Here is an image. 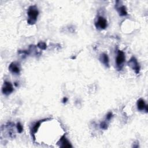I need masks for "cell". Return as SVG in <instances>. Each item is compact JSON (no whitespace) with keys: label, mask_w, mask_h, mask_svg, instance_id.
I'll list each match as a JSON object with an SVG mask.
<instances>
[{"label":"cell","mask_w":148,"mask_h":148,"mask_svg":"<svg viewBox=\"0 0 148 148\" xmlns=\"http://www.w3.org/2000/svg\"><path fill=\"white\" fill-rule=\"evenodd\" d=\"M38 15H39V12L36 7L35 6H30L28 11V23L31 24H34L37 20Z\"/></svg>","instance_id":"1"},{"label":"cell","mask_w":148,"mask_h":148,"mask_svg":"<svg viewBox=\"0 0 148 148\" xmlns=\"http://www.w3.org/2000/svg\"><path fill=\"white\" fill-rule=\"evenodd\" d=\"M128 64H129V65L134 70H135L136 72L137 73L139 72L140 69L139 64L138 63L137 60H136L134 57H132V58L131 59L129 62H128Z\"/></svg>","instance_id":"5"},{"label":"cell","mask_w":148,"mask_h":148,"mask_svg":"<svg viewBox=\"0 0 148 148\" xmlns=\"http://www.w3.org/2000/svg\"><path fill=\"white\" fill-rule=\"evenodd\" d=\"M67 100H68V99L66 97H64V98H63V101L64 103H65V102H66L67 101Z\"/></svg>","instance_id":"16"},{"label":"cell","mask_w":148,"mask_h":148,"mask_svg":"<svg viewBox=\"0 0 148 148\" xmlns=\"http://www.w3.org/2000/svg\"><path fill=\"white\" fill-rule=\"evenodd\" d=\"M60 142L61 144V147H72V145L70 144V142L65 137V136H63L60 139Z\"/></svg>","instance_id":"6"},{"label":"cell","mask_w":148,"mask_h":148,"mask_svg":"<svg viewBox=\"0 0 148 148\" xmlns=\"http://www.w3.org/2000/svg\"><path fill=\"white\" fill-rule=\"evenodd\" d=\"M17 129H18V132L19 133H22V131H23V126L20 123H18V125H17Z\"/></svg>","instance_id":"13"},{"label":"cell","mask_w":148,"mask_h":148,"mask_svg":"<svg viewBox=\"0 0 148 148\" xmlns=\"http://www.w3.org/2000/svg\"><path fill=\"white\" fill-rule=\"evenodd\" d=\"M100 127L102 129H106L107 128V124L105 122H102L101 123V125H100Z\"/></svg>","instance_id":"14"},{"label":"cell","mask_w":148,"mask_h":148,"mask_svg":"<svg viewBox=\"0 0 148 148\" xmlns=\"http://www.w3.org/2000/svg\"><path fill=\"white\" fill-rule=\"evenodd\" d=\"M137 106L138 110L143 111L147 106L145 103V101L142 99H139L137 102Z\"/></svg>","instance_id":"9"},{"label":"cell","mask_w":148,"mask_h":148,"mask_svg":"<svg viewBox=\"0 0 148 148\" xmlns=\"http://www.w3.org/2000/svg\"><path fill=\"white\" fill-rule=\"evenodd\" d=\"M95 26L97 28H100L101 29H105L107 27V21L103 17H99L98 20L95 23Z\"/></svg>","instance_id":"4"},{"label":"cell","mask_w":148,"mask_h":148,"mask_svg":"<svg viewBox=\"0 0 148 148\" xmlns=\"http://www.w3.org/2000/svg\"><path fill=\"white\" fill-rule=\"evenodd\" d=\"M125 60V56L124 52L122 51H119L118 55L116 57V64L118 67H120L123 65V64Z\"/></svg>","instance_id":"3"},{"label":"cell","mask_w":148,"mask_h":148,"mask_svg":"<svg viewBox=\"0 0 148 148\" xmlns=\"http://www.w3.org/2000/svg\"><path fill=\"white\" fill-rule=\"evenodd\" d=\"M118 12L119 15L120 16H126L127 15V12L126 11V9L125 6H121L120 8H118Z\"/></svg>","instance_id":"10"},{"label":"cell","mask_w":148,"mask_h":148,"mask_svg":"<svg viewBox=\"0 0 148 148\" xmlns=\"http://www.w3.org/2000/svg\"><path fill=\"white\" fill-rule=\"evenodd\" d=\"M100 60L106 67H109V58L106 54H102L100 56Z\"/></svg>","instance_id":"8"},{"label":"cell","mask_w":148,"mask_h":148,"mask_svg":"<svg viewBox=\"0 0 148 148\" xmlns=\"http://www.w3.org/2000/svg\"><path fill=\"white\" fill-rule=\"evenodd\" d=\"M112 112H109L106 115V119H108V120H110L112 118Z\"/></svg>","instance_id":"15"},{"label":"cell","mask_w":148,"mask_h":148,"mask_svg":"<svg viewBox=\"0 0 148 148\" xmlns=\"http://www.w3.org/2000/svg\"><path fill=\"white\" fill-rule=\"evenodd\" d=\"M9 69L12 72L14 73H19L20 72V68L18 65H16L15 63H12L9 67Z\"/></svg>","instance_id":"7"},{"label":"cell","mask_w":148,"mask_h":148,"mask_svg":"<svg viewBox=\"0 0 148 148\" xmlns=\"http://www.w3.org/2000/svg\"><path fill=\"white\" fill-rule=\"evenodd\" d=\"M38 46L39 47L40 49H43V50L46 49V45L45 44V43L42 42H39L38 45Z\"/></svg>","instance_id":"12"},{"label":"cell","mask_w":148,"mask_h":148,"mask_svg":"<svg viewBox=\"0 0 148 148\" xmlns=\"http://www.w3.org/2000/svg\"><path fill=\"white\" fill-rule=\"evenodd\" d=\"M40 125V121H38L36 123H35V125L34 126V127L32 128V131L34 133H35L37 131L38 129L39 128V126Z\"/></svg>","instance_id":"11"},{"label":"cell","mask_w":148,"mask_h":148,"mask_svg":"<svg viewBox=\"0 0 148 148\" xmlns=\"http://www.w3.org/2000/svg\"><path fill=\"white\" fill-rule=\"evenodd\" d=\"M2 93L5 95H9L13 91V86L10 82H5L4 83V86L2 87Z\"/></svg>","instance_id":"2"}]
</instances>
